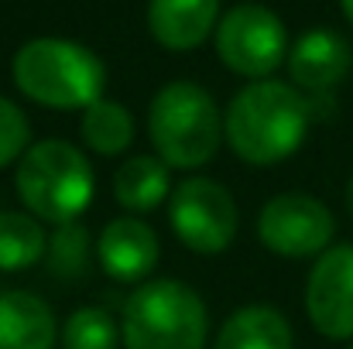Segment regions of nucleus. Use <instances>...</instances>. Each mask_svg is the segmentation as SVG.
Instances as JSON below:
<instances>
[{"instance_id":"f257e3e1","label":"nucleus","mask_w":353,"mask_h":349,"mask_svg":"<svg viewBox=\"0 0 353 349\" xmlns=\"http://www.w3.org/2000/svg\"><path fill=\"white\" fill-rule=\"evenodd\" d=\"M309 120L312 103L295 86L278 79H257L230 100L223 134L240 161L268 168L302 147Z\"/></svg>"},{"instance_id":"f03ea898","label":"nucleus","mask_w":353,"mask_h":349,"mask_svg":"<svg viewBox=\"0 0 353 349\" xmlns=\"http://www.w3.org/2000/svg\"><path fill=\"white\" fill-rule=\"evenodd\" d=\"M14 83L38 107L86 110L103 100L107 69L86 45L65 38H34L14 55Z\"/></svg>"},{"instance_id":"7ed1b4c3","label":"nucleus","mask_w":353,"mask_h":349,"mask_svg":"<svg viewBox=\"0 0 353 349\" xmlns=\"http://www.w3.org/2000/svg\"><path fill=\"white\" fill-rule=\"evenodd\" d=\"M24 209L45 223H76L93 202V168L69 140H38L24 151L14 175Z\"/></svg>"},{"instance_id":"20e7f679","label":"nucleus","mask_w":353,"mask_h":349,"mask_svg":"<svg viewBox=\"0 0 353 349\" xmlns=\"http://www.w3.org/2000/svg\"><path fill=\"white\" fill-rule=\"evenodd\" d=\"M148 134L168 168H203L223 140V116L216 100L196 83H168L154 93Z\"/></svg>"},{"instance_id":"39448f33","label":"nucleus","mask_w":353,"mask_h":349,"mask_svg":"<svg viewBox=\"0 0 353 349\" xmlns=\"http://www.w3.org/2000/svg\"><path fill=\"white\" fill-rule=\"evenodd\" d=\"M206 332L210 312L182 281H148L123 305V349H203Z\"/></svg>"},{"instance_id":"423d86ee","label":"nucleus","mask_w":353,"mask_h":349,"mask_svg":"<svg viewBox=\"0 0 353 349\" xmlns=\"http://www.w3.org/2000/svg\"><path fill=\"white\" fill-rule=\"evenodd\" d=\"M288 52L285 24L264 3H236L216 24L220 62L247 79H268Z\"/></svg>"},{"instance_id":"0eeeda50","label":"nucleus","mask_w":353,"mask_h":349,"mask_svg":"<svg viewBox=\"0 0 353 349\" xmlns=\"http://www.w3.org/2000/svg\"><path fill=\"white\" fill-rule=\"evenodd\" d=\"M168 216L175 236L196 253H223L236 236L234 195L213 178H185L172 189Z\"/></svg>"},{"instance_id":"6e6552de","label":"nucleus","mask_w":353,"mask_h":349,"mask_svg":"<svg viewBox=\"0 0 353 349\" xmlns=\"http://www.w3.org/2000/svg\"><path fill=\"white\" fill-rule=\"evenodd\" d=\"M257 236L278 257H319L336 236V220L316 195L285 192L261 209Z\"/></svg>"},{"instance_id":"1a4fd4ad","label":"nucleus","mask_w":353,"mask_h":349,"mask_svg":"<svg viewBox=\"0 0 353 349\" xmlns=\"http://www.w3.org/2000/svg\"><path fill=\"white\" fill-rule=\"evenodd\" d=\"M305 312L319 336L353 339V243H336L309 271Z\"/></svg>"},{"instance_id":"9d476101","label":"nucleus","mask_w":353,"mask_h":349,"mask_svg":"<svg viewBox=\"0 0 353 349\" xmlns=\"http://www.w3.org/2000/svg\"><path fill=\"white\" fill-rule=\"evenodd\" d=\"M350 65L353 52L347 38L330 28L305 31L288 52V72H292L295 86H302L309 93H330L333 86H340L347 79Z\"/></svg>"},{"instance_id":"9b49d317","label":"nucleus","mask_w":353,"mask_h":349,"mask_svg":"<svg viewBox=\"0 0 353 349\" xmlns=\"http://www.w3.org/2000/svg\"><path fill=\"white\" fill-rule=\"evenodd\" d=\"M97 257L114 281H141L158 267V236L144 220L120 216L103 226Z\"/></svg>"},{"instance_id":"f8f14e48","label":"nucleus","mask_w":353,"mask_h":349,"mask_svg":"<svg viewBox=\"0 0 353 349\" xmlns=\"http://www.w3.org/2000/svg\"><path fill=\"white\" fill-rule=\"evenodd\" d=\"M220 24V0H151L148 28L161 48H199Z\"/></svg>"},{"instance_id":"ddd939ff","label":"nucleus","mask_w":353,"mask_h":349,"mask_svg":"<svg viewBox=\"0 0 353 349\" xmlns=\"http://www.w3.org/2000/svg\"><path fill=\"white\" fill-rule=\"evenodd\" d=\"M59 326L52 308L31 291L0 295V349H55Z\"/></svg>"},{"instance_id":"4468645a","label":"nucleus","mask_w":353,"mask_h":349,"mask_svg":"<svg viewBox=\"0 0 353 349\" xmlns=\"http://www.w3.org/2000/svg\"><path fill=\"white\" fill-rule=\"evenodd\" d=\"M216 349H295V339L281 312L268 305H247L223 322Z\"/></svg>"},{"instance_id":"2eb2a0df","label":"nucleus","mask_w":353,"mask_h":349,"mask_svg":"<svg viewBox=\"0 0 353 349\" xmlns=\"http://www.w3.org/2000/svg\"><path fill=\"white\" fill-rule=\"evenodd\" d=\"M114 195L127 213H151L168 195V165L151 154L127 158L114 175Z\"/></svg>"},{"instance_id":"dca6fc26","label":"nucleus","mask_w":353,"mask_h":349,"mask_svg":"<svg viewBox=\"0 0 353 349\" xmlns=\"http://www.w3.org/2000/svg\"><path fill=\"white\" fill-rule=\"evenodd\" d=\"M79 130H83L86 147H93L103 158H114L120 151H127L134 140V116L117 100H97L93 107L83 110Z\"/></svg>"},{"instance_id":"f3484780","label":"nucleus","mask_w":353,"mask_h":349,"mask_svg":"<svg viewBox=\"0 0 353 349\" xmlns=\"http://www.w3.org/2000/svg\"><path fill=\"white\" fill-rule=\"evenodd\" d=\"M48 250L41 223L31 213H0V271H24Z\"/></svg>"},{"instance_id":"a211bd4d","label":"nucleus","mask_w":353,"mask_h":349,"mask_svg":"<svg viewBox=\"0 0 353 349\" xmlns=\"http://www.w3.org/2000/svg\"><path fill=\"white\" fill-rule=\"evenodd\" d=\"M117 322L103 308H79L62 326V349H117Z\"/></svg>"},{"instance_id":"6ab92c4d","label":"nucleus","mask_w":353,"mask_h":349,"mask_svg":"<svg viewBox=\"0 0 353 349\" xmlns=\"http://www.w3.org/2000/svg\"><path fill=\"white\" fill-rule=\"evenodd\" d=\"M45 253H48V267L55 277H76L90 264V233L79 223H65L48 240Z\"/></svg>"},{"instance_id":"aec40b11","label":"nucleus","mask_w":353,"mask_h":349,"mask_svg":"<svg viewBox=\"0 0 353 349\" xmlns=\"http://www.w3.org/2000/svg\"><path fill=\"white\" fill-rule=\"evenodd\" d=\"M31 140V127L28 116L17 103H10L7 96H0V168H7L10 161H21Z\"/></svg>"},{"instance_id":"412c9836","label":"nucleus","mask_w":353,"mask_h":349,"mask_svg":"<svg viewBox=\"0 0 353 349\" xmlns=\"http://www.w3.org/2000/svg\"><path fill=\"white\" fill-rule=\"evenodd\" d=\"M343 202H347V213L353 216V178L347 182V195H343Z\"/></svg>"},{"instance_id":"4be33fe9","label":"nucleus","mask_w":353,"mask_h":349,"mask_svg":"<svg viewBox=\"0 0 353 349\" xmlns=\"http://www.w3.org/2000/svg\"><path fill=\"white\" fill-rule=\"evenodd\" d=\"M340 7H343V14H347V21L353 24V0H340Z\"/></svg>"},{"instance_id":"5701e85b","label":"nucleus","mask_w":353,"mask_h":349,"mask_svg":"<svg viewBox=\"0 0 353 349\" xmlns=\"http://www.w3.org/2000/svg\"><path fill=\"white\" fill-rule=\"evenodd\" d=\"M350 349H353V346H350Z\"/></svg>"}]
</instances>
